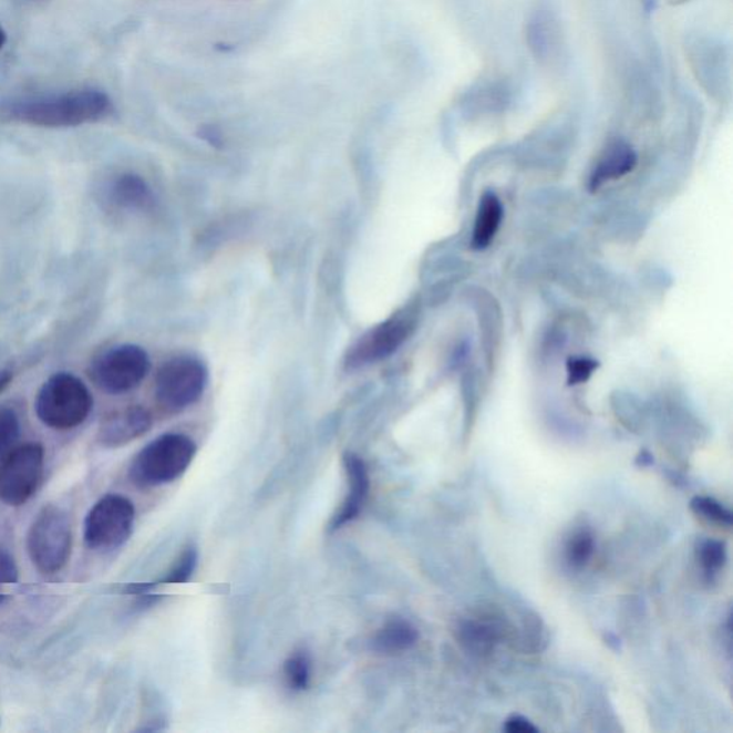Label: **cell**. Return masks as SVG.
<instances>
[{"mask_svg": "<svg viewBox=\"0 0 733 733\" xmlns=\"http://www.w3.org/2000/svg\"><path fill=\"white\" fill-rule=\"evenodd\" d=\"M111 111V100L104 92L81 90L14 102L7 107V116L43 128H71L104 120Z\"/></svg>", "mask_w": 733, "mask_h": 733, "instance_id": "cell-1", "label": "cell"}, {"mask_svg": "<svg viewBox=\"0 0 733 733\" xmlns=\"http://www.w3.org/2000/svg\"><path fill=\"white\" fill-rule=\"evenodd\" d=\"M197 454V444L185 434H164L136 454L130 478L136 487L168 485L183 476Z\"/></svg>", "mask_w": 733, "mask_h": 733, "instance_id": "cell-2", "label": "cell"}, {"mask_svg": "<svg viewBox=\"0 0 733 733\" xmlns=\"http://www.w3.org/2000/svg\"><path fill=\"white\" fill-rule=\"evenodd\" d=\"M94 407L90 389L71 373L51 375L39 389L35 412L47 427L71 430L81 426Z\"/></svg>", "mask_w": 733, "mask_h": 733, "instance_id": "cell-3", "label": "cell"}, {"mask_svg": "<svg viewBox=\"0 0 733 733\" xmlns=\"http://www.w3.org/2000/svg\"><path fill=\"white\" fill-rule=\"evenodd\" d=\"M73 533L70 517L56 506L43 507L28 531V554L43 575H55L71 559Z\"/></svg>", "mask_w": 733, "mask_h": 733, "instance_id": "cell-4", "label": "cell"}, {"mask_svg": "<svg viewBox=\"0 0 733 733\" xmlns=\"http://www.w3.org/2000/svg\"><path fill=\"white\" fill-rule=\"evenodd\" d=\"M134 525V503L125 496L106 495L87 513L83 539L91 550H116L128 541Z\"/></svg>", "mask_w": 733, "mask_h": 733, "instance_id": "cell-5", "label": "cell"}, {"mask_svg": "<svg viewBox=\"0 0 733 733\" xmlns=\"http://www.w3.org/2000/svg\"><path fill=\"white\" fill-rule=\"evenodd\" d=\"M151 369L143 347L121 344L97 355L90 366V378L101 391L118 395L140 388Z\"/></svg>", "mask_w": 733, "mask_h": 733, "instance_id": "cell-6", "label": "cell"}, {"mask_svg": "<svg viewBox=\"0 0 733 733\" xmlns=\"http://www.w3.org/2000/svg\"><path fill=\"white\" fill-rule=\"evenodd\" d=\"M45 450L39 443L13 446L0 458V500L22 506L35 495L43 476Z\"/></svg>", "mask_w": 733, "mask_h": 733, "instance_id": "cell-7", "label": "cell"}, {"mask_svg": "<svg viewBox=\"0 0 733 733\" xmlns=\"http://www.w3.org/2000/svg\"><path fill=\"white\" fill-rule=\"evenodd\" d=\"M207 370L198 360L177 357L161 366L155 379V395L168 412H180L202 399Z\"/></svg>", "mask_w": 733, "mask_h": 733, "instance_id": "cell-8", "label": "cell"}, {"mask_svg": "<svg viewBox=\"0 0 733 733\" xmlns=\"http://www.w3.org/2000/svg\"><path fill=\"white\" fill-rule=\"evenodd\" d=\"M419 311L415 306L405 307L389 320L361 337L349 353L347 364L361 366L388 359L402 347L417 326Z\"/></svg>", "mask_w": 733, "mask_h": 733, "instance_id": "cell-9", "label": "cell"}, {"mask_svg": "<svg viewBox=\"0 0 733 733\" xmlns=\"http://www.w3.org/2000/svg\"><path fill=\"white\" fill-rule=\"evenodd\" d=\"M151 427H153V417L148 410L141 405H130L102 420L96 440L101 446L118 448L144 436Z\"/></svg>", "mask_w": 733, "mask_h": 733, "instance_id": "cell-10", "label": "cell"}, {"mask_svg": "<svg viewBox=\"0 0 733 733\" xmlns=\"http://www.w3.org/2000/svg\"><path fill=\"white\" fill-rule=\"evenodd\" d=\"M343 462L349 491H347L343 505L332 516L330 522L331 531L341 529L347 523L353 522L359 517L370 492L369 471H366L363 458L349 452L344 454Z\"/></svg>", "mask_w": 733, "mask_h": 733, "instance_id": "cell-11", "label": "cell"}, {"mask_svg": "<svg viewBox=\"0 0 733 733\" xmlns=\"http://www.w3.org/2000/svg\"><path fill=\"white\" fill-rule=\"evenodd\" d=\"M637 164L638 156L632 146L618 141L609 146L598 165L595 166L593 173L590 175V189H599L608 180L624 177L630 171H633Z\"/></svg>", "mask_w": 733, "mask_h": 733, "instance_id": "cell-12", "label": "cell"}, {"mask_svg": "<svg viewBox=\"0 0 733 733\" xmlns=\"http://www.w3.org/2000/svg\"><path fill=\"white\" fill-rule=\"evenodd\" d=\"M417 639V629L412 623L402 618H393L388 620L371 639V648L379 653L393 654L409 651Z\"/></svg>", "mask_w": 733, "mask_h": 733, "instance_id": "cell-13", "label": "cell"}, {"mask_svg": "<svg viewBox=\"0 0 733 733\" xmlns=\"http://www.w3.org/2000/svg\"><path fill=\"white\" fill-rule=\"evenodd\" d=\"M503 219V207L496 194L486 193L478 204L473 229V248L486 249L495 239Z\"/></svg>", "mask_w": 733, "mask_h": 733, "instance_id": "cell-14", "label": "cell"}, {"mask_svg": "<svg viewBox=\"0 0 733 733\" xmlns=\"http://www.w3.org/2000/svg\"><path fill=\"white\" fill-rule=\"evenodd\" d=\"M112 203L125 209H145L153 203L148 185L138 175L125 174L111 188Z\"/></svg>", "mask_w": 733, "mask_h": 733, "instance_id": "cell-15", "label": "cell"}, {"mask_svg": "<svg viewBox=\"0 0 733 733\" xmlns=\"http://www.w3.org/2000/svg\"><path fill=\"white\" fill-rule=\"evenodd\" d=\"M285 674L288 686L292 691H304L310 685L311 661L306 652L291 654L285 663Z\"/></svg>", "mask_w": 733, "mask_h": 733, "instance_id": "cell-16", "label": "cell"}, {"mask_svg": "<svg viewBox=\"0 0 733 733\" xmlns=\"http://www.w3.org/2000/svg\"><path fill=\"white\" fill-rule=\"evenodd\" d=\"M198 566L197 547L189 546L183 551V555L175 561L173 569L165 575L161 581L163 584H187L193 578L195 569Z\"/></svg>", "mask_w": 733, "mask_h": 733, "instance_id": "cell-17", "label": "cell"}, {"mask_svg": "<svg viewBox=\"0 0 733 733\" xmlns=\"http://www.w3.org/2000/svg\"><path fill=\"white\" fill-rule=\"evenodd\" d=\"M463 643H466L471 649L485 652L493 647L496 640L495 628L487 627V624L468 622L463 624L461 629Z\"/></svg>", "mask_w": 733, "mask_h": 733, "instance_id": "cell-18", "label": "cell"}, {"mask_svg": "<svg viewBox=\"0 0 733 733\" xmlns=\"http://www.w3.org/2000/svg\"><path fill=\"white\" fill-rule=\"evenodd\" d=\"M593 550V536L589 531H579L569 540L568 547H566V556H568L570 566L580 569L588 564Z\"/></svg>", "mask_w": 733, "mask_h": 733, "instance_id": "cell-19", "label": "cell"}, {"mask_svg": "<svg viewBox=\"0 0 733 733\" xmlns=\"http://www.w3.org/2000/svg\"><path fill=\"white\" fill-rule=\"evenodd\" d=\"M19 419L12 409H0V458L14 446L19 437Z\"/></svg>", "mask_w": 733, "mask_h": 733, "instance_id": "cell-20", "label": "cell"}, {"mask_svg": "<svg viewBox=\"0 0 733 733\" xmlns=\"http://www.w3.org/2000/svg\"><path fill=\"white\" fill-rule=\"evenodd\" d=\"M691 509L696 515L706 517V519L712 522L722 523V525L727 526L732 525V513L726 507H723L720 502H716L715 498L699 496L692 498Z\"/></svg>", "mask_w": 733, "mask_h": 733, "instance_id": "cell-21", "label": "cell"}, {"mask_svg": "<svg viewBox=\"0 0 733 733\" xmlns=\"http://www.w3.org/2000/svg\"><path fill=\"white\" fill-rule=\"evenodd\" d=\"M699 559L708 574L720 570L726 561V545L721 540H706L699 547Z\"/></svg>", "mask_w": 733, "mask_h": 733, "instance_id": "cell-22", "label": "cell"}, {"mask_svg": "<svg viewBox=\"0 0 733 733\" xmlns=\"http://www.w3.org/2000/svg\"><path fill=\"white\" fill-rule=\"evenodd\" d=\"M598 361L586 359V357H574L568 361V384L578 385L586 383L598 369Z\"/></svg>", "mask_w": 733, "mask_h": 733, "instance_id": "cell-23", "label": "cell"}, {"mask_svg": "<svg viewBox=\"0 0 733 733\" xmlns=\"http://www.w3.org/2000/svg\"><path fill=\"white\" fill-rule=\"evenodd\" d=\"M19 579V571L17 561H14L11 554L0 547V585L17 584ZM7 600L3 595H0V605Z\"/></svg>", "mask_w": 733, "mask_h": 733, "instance_id": "cell-24", "label": "cell"}, {"mask_svg": "<svg viewBox=\"0 0 733 733\" xmlns=\"http://www.w3.org/2000/svg\"><path fill=\"white\" fill-rule=\"evenodd\" d=\"M503 731L507 733H537L539 730L535 725H531L529 720L520 715H513L509 720L506 721Z\"/></svg>", "mask_w": 733, "mask_h": 733, "instance_id": "cell-25", "label": "cell"}, {"mask_svg": "<svg viewBox=\"0 0 733 733\" xmlns=\"http://www.w3.org/2000/svg\"><path fill=\"white\" fill-rule=\"evenodd\" d=\"M13 374L12 371L2 370L0 371V394L9 388V384L12 383Z\"/></svg>", "mask_w": 733, "mask_h": 733, "instance_id": "cell-26", "label": "cell"}, {"mask_svg": "<svg viewBox=\"0 0 733 733\" xmlns=\"http://www.w3.org/2000/svg\"><path fill=\"white\" fill-rule=\"evenodd\" d=\"M7 41H8L7 32H4L2 24H0V49L4 47V43H7Z\"/></svg>", "mask_w": 733, "mask_h": 733, "instance_id": "cell-27", "label": "cell"}]
</instances>
